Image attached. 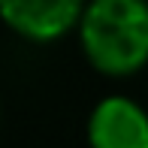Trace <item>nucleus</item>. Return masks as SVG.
Returning <instances> with one entry per match:
<instances>
[{
	"label": "nucleus",
	"instance_id": "3",
	"mask_svg": "<svg viewBox=\"0 0 148 148\" xmlns=\"http://www.w3.org/2000/svg\"><path fill=\"white\" fill-rule=\"evenodd\" d=\"M82 15L85 6L76 0H60V3L9 0V3H0V18L27 39H58L66 30L79 27Z\"/></svg>",
	"mask_w": 148,
	"mask_h": 148
},
{
	"label": "nucleus",
	"instance_id": "2",
	"mask_svg": "<svg viewBox=\"0 0 148 148\" xmlns=\"http://www.w3.org/2000/svg\"><path fill=\"white\" fill-rule=\"evenodd\" d=\"M91 148H148V112L130 97H106L88 121Z\"/></svg>",
	"mask_w": 148,
	"mask_h": 148
},
{
	"label": "nucleus",
	"instance_id": "1",
	"mask_svg": "<svg viewBox=\"0 0 148 148\" xmlns=\"http://www.w3.org/2000/svg\"><path fill=\"white\" fill-rule=\"evenodd\" d=\"M82 49L100 73L127 76L148 60V6L139 0H97L85 6Z\"/></svg>",
	"mask_w": 148,
	"mask_h": 148
}]
</instances>
